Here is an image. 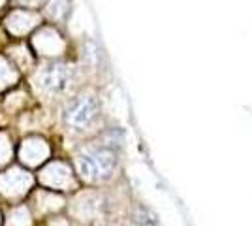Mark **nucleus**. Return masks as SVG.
<instances>
[{
	"label": "nucleus",
	"mask_w": 252,
	"mask_h": 226,
	"mask_svg": "<svg viewBox=\"0 0 252 226\" xmlns=\"http://www.w3.org/2000/svg\"><path fill=\"white\" fill-rule=\"evenodd\" d=\"M79 173L89 181H104L111 177L117 168V155L111 147H93L79 155L77 159Z\"/></svg>",
	"instance_id": "nucleus-1"
},
{
	"label": "nucleus",
	"mask_w": 252,
	"mask_h": 226,
	"mask_svg": "<svg viewBox=\"0 0 252 226\" xmlns=\"http://www.w3.org/2000/svg\"><path fill=\"white\" fill-rule=\"evenodd\" d=\"M98 115V102L94 97L91 95H83V97L74 98L68 108L64 111V121L68 127L81 130L89 127Z\"/></svg>",
	"instance_id": "nucleus-2"
},
{
	"label": "nucleus",
	"mask_w": 252,
	"mask_h": 226,
	"mask_svg": "<svg viewBox=\"0 0 252 226\" xmlns=\"http://www.w3.org/2000/svg\"><path fill=\"white\" fill-rule=\"evenodd\" d=\"M68 81H70V68L61 63L49 65L40 74V85L47 93H63L68 87Z\"/></svg>",
	"instance_id": "nucleus-3"
},
{
	"label": "nucleus",
	"mask_w": 252,
	"mask_h": 226,
	"mask_svg": "<svg viewBox=\"0 0 252 226\" xmlns=\"http://www.w3.org/2000/svg\"><path fill=\"white\" fill-rule=\"evenodd\" d=\"M25 2H32V0H25Z\"/></svg>",
	"instance_id": "nucleus-4"
}]
</instances>
